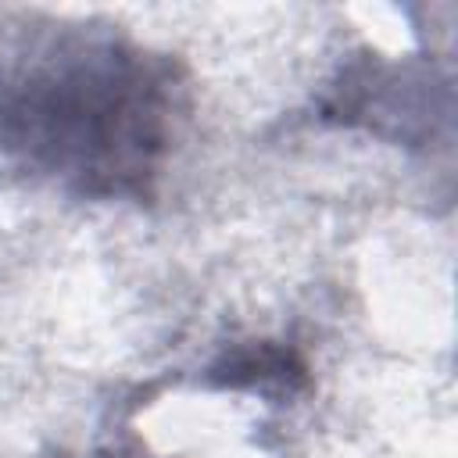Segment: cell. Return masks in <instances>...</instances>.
Wrapping results in <instances>:
<instances>
[{
  "label": "cell",
  "mask_w": 458,
  "mask_h": 458,
  "mask_svg": "<svg viewBox=\"0 0 458 458\" xmlns=\"http://www.w3.org/2000/svg\"><path fill=\"white\" fill-rule=\"evenodd\" d=\"M186 82L172 57L111 25H0V165L75 200H147Z\"/></svg>",
  "instance_id": "cell-1"
}]
</instances>
